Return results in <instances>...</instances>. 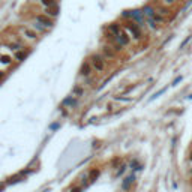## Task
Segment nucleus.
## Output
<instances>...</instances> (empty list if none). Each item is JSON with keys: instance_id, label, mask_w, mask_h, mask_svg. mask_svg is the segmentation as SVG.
Here are the masks:
<instances>
[{"instance_id": "f257e3e1", "label": "nucleus", "mask_w": 192, "mask_h": 192, "mask_svg": "<svg viewBox=\"0 0 192 192\" xmlns=\"http://www.w3.org/2000/svg\"><path fill=\"white\" fill-rule=\"evenodd\" d=\"M123 17H126V18H131V20L134 21L135 24H138V26H144V23H146V17H144L143 11L141 9H134V11H125Z\"/></svg>"}, {"instance_id": "f03ea898", "label": "nucleus", "mask_w": 192, "mask_h": 192, "mask_svg": "<svg viewBox=\"0 0 192 192\" xmlns=\"http://www.w3.org/2000/svg\"><path fill=\"white\" fill-rule=\"evenodd\" d=\"M92 66L98 71V72H104L107 65H105V57L102 54H95L92 56Z\"/></svg>"}, {"instance_id": "7ed1b4c3", "label": "nucleus", "mask_w": 192, "mask_h": 192, "mask_svg": "<svg viewBox=\"0 0 192 192\" xmlns=\"http://www.w3.org/2000/svg\"><path fill=\"white\" fill-rule=\"evenodd\" d=\"M125 30L128 32V33L135 39V41H138V39H141V36H143V33H141V30L138 29V24H135V23H129V24H125Z\"/></svg>"}, {"instance_id": "20e7f679", "label": "nucleus", "mask_w": 192, "mask_h": 192, "mask_svg": "<svg viewBox=\"0 0 192 192\" xmlns=\"http://www.w3.org/2000/svg\"><path fill=\"white\" fill-rule=\"evenodd\" d=\"M36 21L42 24L45 29H51L54 24H53V20H51V17H48V15H36Z\"/></svg>"}, {"instance_id": "39448f33", "label": "nucleus", "mask_w": 192, "mask_h": 192, "mask_svg": "<svg viewBox=\"0 0 192 192\" xmlns=\"http://www.w3.org/2000/svg\"><path fill=\"white\" fill-rule=\"evenodd\" d=\"M21 33H23V36H24L26 39H29V41H36V39H38L36 30H33V29H30V27H21Z\"/></svg>"}, {"instance_id": "423d86ee", "label": "nucleus", "mask_w": 192, "mask_h": 192, "mask_svg": "<svg viewBox=\"0 0 192 192\" xmlns=\"http://www.w3.org/2000/svg\"><path fill=\"white\" fill-rule=\"evenodd\" d=\"M92 69H93V66L90 65V62H84L81 65V68H80V74H81L83 77H87L92 74Z\"/></svg>"}, {"instance_id": "0eeeda50", "label": "nucleus", "mask_w": 192, "mask_h": 192, "mask_svg": "<svg viewBox=\"0 0 192 192\" xmlns=\"http://www.w3.org/2000/svg\"><path fill=\"white\" fill-rule=\"evenodd\" d=\"M141 11H143L146 20H147V18H153V17H155V14H156V12H155V9H153L152 6H149V5H147V6H144Z\"/></svg>"}, {"instance_id": "6e6552de", "label": "nucleus", "mask_w": 192, "mask_h": 192, "mask_svg": "<svg viewBox=\"0 0 192 192\" xmlns=\"http://www.w3.org/2000/svg\"><path fill=\"white\" fill-rule=\"evenodd\" d=\"M110 32H111V35H114V39H116V36L120 33V32H122V27L119 26V23L110 24Z\"/></svg>"}, {"instance_id": "1a4fd4ad", "label": "nucleus", "mask_w": 192, "mask_h": 192, "mask_svg": "<svg viewBox=\"0 0 192 192\" xmlns=\"http://www.w3.org/2000/svg\"><path fill=\"white\" fill-rule=\"evenodd\" d=\"M102 56L105 59H113L114 57V50H111L110 47H104L102 48Z\"/></svg>"}, {"instance_id": "9d476101", "label": "nucleus", "mask_w": 192, "mask_h": 192, "mask_svg": "<svg viewBox=\"0 0 192 192\" xmlns=\"http://www.w3.org/2000/svg\"><path fill=\"white\" fill-rule=\"evenodd\" d=\"M134 180H135V177H134V176H129L128 179H125V182H123V189H126V191H128V189L131 188V185L134 183Z\"/></svg>"}, {"instance_id": "9b49d317", "label": "nucleus", "mask_w": 192, "mask_h": 192, "mask_svg": "<svg viewBox=\"0 0 192 192\" xmlns=\"http://www.w3.org/2000/svg\"><path fill=\"white\" fill-rule=\"evenodd\" d=\"M0 63L9 66V65L12 63V57H11V56H0Z\"/></svg>"}, {"instance_id": "f8f14e48", "label": "nucleus", "mask_w": 192, "mask_h": 192, "mask_svg": "<svg viewBox=\"0 0 192 192\" xmlns=\"http://www.w3.org/2000/svg\"><path fill=\"white\" fill-rule=\"evenodd\" d=\"M26 56H27V51L20 50V51H17V53H15V60L21 62V60H24V59H26Z\"/></svg>"}, {"instance_id": "ddd939ff", "label": "nucleus", "mask_w": 192, "mask_h": 192, "mask_svg": "<svg viewBox=\"0 0 192 192\" xmlns=\"http://www.w3.org/2000/svg\"><path fill=\"white\" fill-rule=\"evenodd\" d=\"M72 93H74L72 96H75V98H80V96H83L84 90H83V87H80V86H75V87H74V90H72Z\"/></svg>"}, {"instance_id": "4468645a", "label": "nucleus", "mask_w": 192, "mask_h": 192, "mask_svg": "<svg viewBox=\"0 0 192 192\" xmlns=\"http://www.w3.org/2000/svg\"><path fill=\"white\" fill-rule=\"evenodd\" d=\"M65 105H66V107H74V105H75L77 104V99H75V96H71V98H68V99H66V101H65Z\"/></svg>"}, {"instance_id": "2eb2a0df", "label": "nucleus", "mask_w": 192, "mask_h": 192, "mask_svg": "<svg viewBox=\"0 0 192 192\" xmlns=\"http://www.w3.org/2000/svg\"><path fill=\"white\" fill-rule=\"evenodd\" d=\"M9 48H11L12 51H20V50H23V44L14 42V44H9Z\"/></svg>"}, {"instance_id": "dca6fc26", "label": "nucleus", "mask_w": 192, "mask_h": 192, "mask_svg": "<svg viewBox=\"0 0 192 192\" xmlns=\"http://www.w3.org/2000/svg\"><path fill=\"white\" fill-rule=\"evenodd\" d=\"M41 3H42V6H45V8H53L56 5L54 0H41Z\"/></svg>"}, {"instance_id": "f3484780", "label": "nucleus", "mask_w": 192, "mask_h": 192, "mask_svg": "<svg viewBox=\"0 0 192 192\" xmlns=\"http://www.w3.org/2000/svg\"><path fill=\"white\" fill-rule=\"evenodd\" d=\"M156 24H158V23L153 20V18H147V26H149V27H150L152 30H156V27H158Z\"/></svg>"}, {"instance_id": "a211bd4d", "label": "nucleus", "mask_w": 192, "mask_h": 192, "mask_svg": "<svg viewBox=\"0 0 192 192\" xmlns=\"http://www.w3.org/2000/svg\"><path fill=\"white\" fill-rule=\"evenodd\" d=\"M33 29H35V30H36V32H44V30H45V27H44L42 24H39L38 21H36V23H35V24H33Z\"/></svg>"}, {"instance_id": "6ab92c4d", "label": "nucleus", "mask_w": 192, "mask_h": 192, "mask_svg": "<svg viewBox=\"0 0 192 192\" xmlns=\"http://www.w3.org/2000/svg\"><path fill=\"white\" fill-rule=\"evenodd\" d=\"M153 20L156 21V23H164V17L159 14V12H156V14H155V17H153Z\"/></svg>"}, {"instance_id": "aec40b11", "label": "nucleus", "mask_w": 192, "mask_h": 192, "mask_svg": "<svg viewBox=\"0 0 192 192\" xmlns=\"http://www.w3.org/2000/svg\"><path fill=\"white\" fill-rule=\"evenodd\" d=\"M83 191V186H74V188H71L69 192H81Z\"/></svg>"}, {"instance_id": "412c9836", "label": "nucleus", "mask_w": 192, "mask_h": 192, "mask_svg": "<svg viewBox=\"0 0 192 192\" xmlns=\"http://www.w3.org/2000/svg\"><path fill=\"white\" fill-rule=\"evenodd\" d=\"M174 2L176 0H164V5L165 6H171V5H174Z\"/></svg>"}, {"instance_id": "4be33fe9", "label": "nucleus", "mask_w": 192, "mask_h": 192, "mask_svg": "<svg viewBox=\"0 0 192 192\" xmlns=\"http://www.w3.org/2000/svg\"><path fill=\"white\" fill-rule=\"evenodd\" d=\"M159 14H161V15H167V14H168V9H167V8H161V9H159Z\"/></svg>"}, {"instance_id": "5701e85b", "label": "nucleus", "mask_w": 192, "mask_h": 192, "mask_svg": "<svg viewBox=\"0 0 192 192\" xmlns=\"http://www.w3.org/2000/svg\"><path fill=\"white\" fill-rule=\"evenodd\" d=\"M180 80H182V77H177V78H176V81L173 83V84H174V86H176V84H177V83L180 81Z\"/></svg>"}, {"instance_id": "b1692460", "label": "nucleus", "mask_w": 192, "mask_h": 192, "mask_svg": "<svg viewBox=\"0 0 192 192\" xmlns=\"http://www.w3.org/2000/svg\"><path fill=\"white\" fill-rule=\"evenodd\" d=\"M3 77H5V72H3V71H0V80H2Z\"/></svg>"}, {"instance_id": "393cba45", "label": "nucleus", "mask_w": 192, "mask_h": 192, "mask_svg": "<svg viewBox=\"0 0 192 192\" xmlns=\"http://www.w3.org/2000/svg\"><path fill=\"white\" fill-rule=\"evenodd\" d=\"M189 159H191V161H192V152H191V156H189Z\"/></svg>"}]
</instances>
